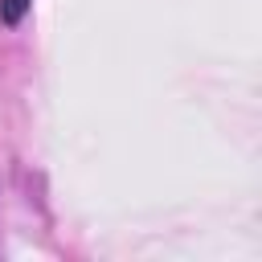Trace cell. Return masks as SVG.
<instances>
[{
	"label": "cell",
	"mask_w": 262,
	"mask_h": 262,
	"mask_svg": "<svg viewBox=\"0 0 262 262\" xmlns=\"http://www.w3.org/2000/svg\"><path fill=\"white\" fill-rule=\"evenodd\" d=\"M33 8V0H0V25H20L25 20V12Z\"/></svg>",
	"instance_id": "cell-1"
}]
</instances>
